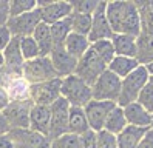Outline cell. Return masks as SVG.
Segmentation results:
<instances>
[{"label": "cell", "instance_id": "cell-1", "mask_svg": "<svg viewBox=\"0 0 153 148\" xmlns=\"http://www.w3.org/2000/svg\"><path fill=\"white\" fill-rule=\"evenodd\" d=\"M105 16L113 34H127L133 37L141 34V18L136 2L131 0L107 2Z\"/></svg>", "mask_w": 153, "mask_h": 148}, {"label": "cell", "instance_id": "cell-2", "mask_svg": "<svg viewBox=\"0 0 153 148\" xmlns=\"http://www.w3.org/2000/svg\"><path fill=\"white\" fill-rule=\"evenodd\" d=\"M60 97H64L70 107L84 108L91 100V87L85 83L82 79L71 74L62 79L60 82Z\"/></svg>", "mask_w": 153, "mask_h": 148}, {"label": "cell", "instance_id": "cell-3", "mask_svg": "<svg viewBox=\"0 0 153 148\" xmlns=\"http://www.w3.org/2000/svg\"><path fill=\"white\" fill-rule=\"evenodd\" d=\"M147 82H149V73L146 71L144 65H139L133 73H130L127 77L121 80V92L116 105L124 108L133 104V102H136L139 92L147 85Z\"/></svg>", "mask_w": 153, "mask_h": 148}, {"label": "cell", "instance_id": "cell-4", "mask_svg": "<svg viewBox=\"0 0 153 148\" xmlns=\"http://www.w3.org/2000/svg\"><path fill=\"white\" fill-rule=\"evenodd\" d=\"M119 92H121V79L114 76L113 73H110L108 70H105L91 85V97L94 100L118 104Z\"/></svg>", "mask_w": 153, "mask_h": 148}, {"label": "cell", "instance_id": "cell-5", "mask_svg": "<svg viewBox=\"0 0 153 148\" xmlns=\"http://www.w3.org/2000/svg\"><path fill=\"white\" fill-rule=\"evenodd\" d=\"M22 77L28 85H36V83L56 79L57 74L53 68L50 57H37L22 65Z\"/></svg>", "mask_w": 153, "mask_h": 148}, {"label": "cell", "instance_id": "cell-6", "mask_svg": "<svg viewBox=\"0 0 153 148\" xmlns=\"http://www.w3.org/2000/svg\"><path fill=\"white\" fill-rule=\"evenodd\" d=\"M33 102L30 99L10 100V104L2 111L11 130H25L30 128V111Z\"/></svg>", "mask_w": 153, "mask_h": 148}, {"label": "cell", "instance_id": "cell-7", "mask_svg": "<svg viewBox=\"0 0 153 148\" xmlns=\"http://www.w3.org/2000/svg\"><path fill=\"white\" fill-rule=\"evenodd\" d=\"M107 70V65L94 54V51L90 48L82 57L77 60L76 70H74V76L79 79H82L85 83H88L90 87L96 82V79Z\"/></svg>", "mask_w": 153, "mask_h": 148}, {"label": "cell", "instance_id": "cell-8", "mask_svg": "<svg viewBox=\"0 0 153 148\" xmlns=\"http://www.w3.org/2000/svg\"><path fill=\"white\" fill-rule=\"evenodd\" d=\"M60 82L62 79L56 77V79H51V80L42 82V83L30 85L28 97L33 102V105L51 107L60 97Z\"/></svg>", "mask_w": 153, "mask_h": 148}, {"label": "cell", "instance_id": "cell-9", "mask_svg": "<svg viewBox=\"0 0 153 148\" xmlns=\"http://www.w3.org/2000/svg\"><path fill=\"white\" fill-rule=\"evenodd\" d=\"M51 119H50V130H48V139L53 141L62 134L68 133V111L70 104L64 99L59 97L54 104L50 107Z\"/></svg>", "mask_w": 153, "mask_h": 148}, {"label": "cell", "instance_id": "cell-10", "mask_svg": "<svg viewBox=\"0 0 153 148\" xmlns=\"http://www.w3.org/2000/svg\"><path fill=\"white\" fill-rule=\"evenodd\" d=\"M40 11L39 8L33 9L30 13H25L17 17H10L6 26L13 37H31L34 30L40 23Z\"/></svg>", "mask_w": 153, "mask_h": 148}, {"label": "cell", "instance_id": "cell-11", "mask_svg": "<svg viewBox=\"0 0 153 148\" xmlns=\"http://www.w3.org/2000/svg\"><path fill=\"white\" fill-rule=\"evenodd\" d=\"M105 6H107L105 0L104 2L99 0L97 8L91 14V30H90V33L87 36L90 43H94L99 40H110L113 37V31H111L108 20H107V16H105Z\"/></svg>", "mask_w": 153, "mask_h": 148}, {"label": "cell", "instance_id": "cell-12", "mask_svg": "<svg viewBox=\"0 0 153 148\" xmlns=\"http://www.w3.org/2000/svg\"><path fill=\"white\" fill-rule=\"evenodd\" d=\"M116 107L113 102H104V100H94L91 99L88 104L84 107V113L87 116L90 130H93L94 133L101 131L104 128L105 119L110 114V111Z\"/></svg>", "mask_w": 153, "mask_h": 148}, {"label": "cell", "instance_id": "cell-13", "mask_svg": "<svg viewBox=\"0 0 153 148\" xmlns=\"http://www.w3.org/2000/svg\"><path fill=\"white\" fill-rule=\"evenodd\" d=\"M40 11V20L47 25H53L70 17L73 13L70 2H37Z\"/></svg>", "mask_w": 153, "mask_h": 148}, {"label": "cell", "instance_id": "cell-14", "mask_svg": "<svg viewBox=\"0 0 153 148\" xmlns=\"http://www.w3.org/2000/svg\"><path fill=\"white\" fill-rule=\"evenodd\" d=\"M10 137L14 142V148H50L51 141L36 131H31L30 128L25 130H11Z\"/></svg>", "mask_w": 153, "mask_h": 148}, {"label": "cell", "instance_id": "cell-15", "mask_svg": "<svg viewBox=\"0 0 153 148\" xmlns=\"http://www.w3.org/2000/svg\"><path fill=\"white\" fill-rule=\"evenodd\" d=\"M48 57H50V60L53 63V68H54L59 79H64L67 76L74 74L77 60L74 57H71V56L65 51L64 46H56V48H53V51Z\"/></svg>", "mask_w": 153, "mask_h": 148}, {"label": "cell", "instance_id": "cell-16", "mask_svg": "<svg viewBox=\"0 0 153 148\" xmlns=\"http://www.w3.org/2000/svg\"><path fill=\"white\" fill-rule=\"evenodd\" d=\"M50 119H51L50 107L33 105V108H31V111H30V130H31V131H36V133L43 134V136L48 137Z\"/></svg>", "mask_w": 153, "mask_h": 148}, {"label": "cell", "instance_id": "cell-17", "mask_svg": "<svg viewBox=\"0 0 153 148\" xmlns=\"http://www.w3.org/2000/svg\"><path fill=\"white\" fill-rule=\"evenodd\" d=\"M122 111H124L125 120H127V125L138 127V128H150L152 114L144 110L138 102H133V104L124 107Z\"/></svg>", "mask_w": 153, "mask_h": 148}, {"label": "cell", "instance_id": "cell-18", "mask_svg": "<svg viewBox=\"0 0 153 148\" xmlns=\"http://www.w3.org/2000/svg\"><path fill=\"white\" fill-rule=\"evenodd\" d=\"M110 40H111V45H113V50H114L116 56L136 59V53H138L136 37L127 36V34H113V37Z\"/></svg>", "mask_w": 153, "mask_h": 148}, {"label": "cell", "instance_id": "cell-19", "mask_svg": "<svg viewBox=\"0 0 153 148\" xmlns=\"http://www.w3.org/2000/svg\"><path fill=\"white\" fill-rule=\"evenodd\" d=\"M147 130L149 128H138V127L127 125L116 136L118 148H136L141 142V139L144 137V134L147 133Z\"/></svg>", "mask_w": 153, "mask_h": 148}, {"label": "cell", "instance_id": "cell-20", "mask_svg": "<svg viewBox=\"0 0 153 148\" xmlns=\"http://www.w3.org/2000/svg\"><path fill=\"white\" fill-rule=\"evenodd\" d=\"M2 54L5 60V67L22 70V65L25 63V60L22 57V51H20V37H11L10 43L5 46Z\"/></svg>", "mask_w": 153, "mask_h": 148}, {"label": "cell", "instance_id": "cell-21", "mask_svg": "<svg viewBox=\"0 0 153 148\" xmlns=\"http://www.w3.org/2000/svg\"><path fill=\"white\" fill-rule=\"evenodd\" d=\"M90 40L87 36H80V34H76V33H71L67 40L64 43V48L65 51L71 56V57H74L76 60H79L82 56L90 50Z\"/></svg>", "mask_w": 153, "mask_h": 148}, {"label": "cell", "instance_id": "cell-22", "mask_svg": "<svg viewBox=\"0 0 153 148\" xmlns=\"http://www.w3.org/2000/svg\"><path fill=\"white\" fill-rule=\"evenodd\" d=\"M90 130L87 116L84 113V108L80 107H70L68 111V133L80 136Z\"/></svg>", "mask_w": 153, "mask_h": 148}, {"label": "cell", "instance_id": "cell-23", "mask_svg": "<svg viewBox=\"0 0 153 148\" xmlns=\"http://www.w3.org/2000/svg\"><path fill=\"white\" fill-rule=\"evenodd\" d=\"M33 39L37 43L39 51H40V57H48L51 54L54 45H53V39H51V33H50V25L40 22L37 25V28L33 33Z\"/></svg>", "mask_w": 153, "mask_h": 148}, {"label": "cell", "instance_id": "cell-24", "mask_svg": "<svg viewBox=\"0 0 153 148\" xmlns=\"http://www.w3.org/2000/svg\"><path fill=\"white\" fill-rule=\"evenodd\" d=\"M139 67V62L131 57H121V56H114V59L107 65V70L113 73L114 76H118L121 80L127 77L130 73H133Z\"/></svg>", "mask_w": 153, "mask_h": 148}, {"label": "cell", "instance_id": "cell-25", "mask_svg": "<svg viewBox=\"0 0 153 148\" xmlns=\"http://www.w3.org/2000/svg\"><path fill=\"white\" fill-rule=\"evenodd\" d=\"M127 127V120H125V116H124V111L121 107L116 105L111 111H110V114L107 116L105 119V124H104V128L107 133H110V134H114V136H118L122 130Z\"/></svg>", "mask_w": 153, "mask_h": 148}, {"label": "cell", "instance_id": "cell-26", "mask_svg": "<svg viewBox=\"0 0 153 148\" xmlns=\"http://www.w3.org/2000/svg\"><path fill=\"white\" fill-rule=\"evenodd\" d=\"M136 45H138V53H136V60L139 65H146L153 60V36L141 33L136 37Z\"/></svg>", "mask_w": 153, "mask_h": 148}, {"label": "cell", "instance_id": "cell-27", "mask_svg": "<svg viewBox=\"0 0 153 148\" xmlns=\"http://www.w3.org/2000/svg\"><path fill=\"white\" fill-rule=\"evenodd\" d=\"M50 33H51V39H53L54 48L56 46H64L67 37L71 34V20H70V17L50 25Z\"/></svg>", "mask_w": 153, "mask_h": 148}, {"label": "cell", "instance_id": "cell-28", "mask_svg": "<svg viewBox=\"0 0 153 148\" xmlns=\"http://www.w3.org/2000/svg\"><path fill=\"white\" fill-rule=\"evenodd\" d=\"M141 18V33L153 36V0L150 2H136Z\"/></svg>", "mask_w": 153, "mask_h": 148}, {"label": "cell", "instance_id": "cell-29", "mask_svg": "<svg viewBox=\"0 0 153 148\" xmlns=\"http://www.w3.org/2000/svg\"><path fill=\"white\" fill-rule=\"evenodd\" d=\"M70 20H71V33H76L80 36H88L90 30H91V16L71 13Z\"/></svg>", "mask_w": 153, "mask_h": 148}, {"label": "cell", "instance_id": "cell-30", "mask_svg": "<svg viewBox=\"0 0 153 148\" xmlns=\"http://www.w3.org/2000/svg\"><path fill=\"white\" fill-rule=\"evenodd\" d=\"M90 48L94 51V54L101 59L105 65H108L113 59H114V50H113V45L111 40H99L90 45Z\"/></svg>", "mask_w": 153, "mask_h": 148}, {"label": "cell", "instance_id": "cell-31", "mask_svg": "<svg viewBox=\"0 0 153 148\" xmlns=\"http://www.w3.org/2000/svg\"><path fill=\"white\" fill-rule=\"evenodd\" d=\"M20 51L25 62L40 57V51L33 37H20Z\"/></svg>", "mask_w": 153, "mask_h": 148}, {"label": "cell", "instance_id": "cell-32", "mask_svg": "<svg viewBox=\"0 0 153 148\" xmlns=\"http://www.w3.org/2000/svg\"><path fill=\"white\" fill-rule=\"evenodd\" d=\"M37 8L36 0H11L10 2V17H17L25 13H30Z\"/></svg>", "mask_w": 153, "mask_h": 148}, {"label": "cell", "instance_id": "cell-33", "mask_svg": "<svg viewBox=\"0 0 153 148\" xmlns=\"http://www.w3.org/2000/svg\"><path fill=\"white\" fill-rule=\"evenodd\" d=\"M50 148H80L79 136L71 134V133L62 134L56 139H53L50 144Z\"/></svg>", "mask_w": 153, "mask_h": 148}, {"label": "cell", "instance_id": "cell-34", "mask_svg": "<svg viewBox=\"0 0 153 148\" xmlns=\"http://www.w3.org/2000/svg\"><path fill=\"white\" fill-rule=\"evenodd\" d=\"M138 104L146 110L149 111V113L152 114L153 113V87L150 85V83L147 82V85L142 88V91L139 92V96H138Z\"/></svg>", "mask_w": 153, "mask_h": 148}, {"label": "cell", "instance_id": "cell-35", "mask_svg": "<svg viewBox=\"0 0 153 148\" xmlns=\"http://www.w3.org/2000/svg\"><path fill=\"white\" fill-rule=\"evenodd\" d=\"M70 3H71V8H73V13L91 16L94 13V9L97 8L99 0H77V2H70Z\"/></svg>", "mask_w": 153, "mask_h": 148}, {"label": "cell", "instance_id": "cell-36", "mask_svg": "<svg viewBox=\"0 0 153 148\" xmlns=\"http://www.w3.org/2000/svg\"><path fill=\"white\" fill-rule=\"evenodd\" d=\"M96 148H118L116 136L107 133L105 130L96 133Z\"/></svg>", "mask_w": 153, "mask_h": 148}, {"label": "cell", "instance_id": "cell-37", "mask_svg": "<svg viewBox=\"0 0 153 148\" xmlns=\"http://www.w3.org/2000/svg\"><path fill=\"white\" fill-rule=\"evenodd\" d=\"M80 148H96V133L93 130H88L87 133L79 136Z\"/></svg>", "mask_w": 153, "mask_h": 148}, {"label": "cell", "instance_id": "cell-38", "mask_svg": "<svg viewBox=\"0 0 153 148\" xmlns=\"http://www.w3.org/2000/svg\"><path fill=\"white\" fill-rule=\"evenodd\" d=\"M11 37L13 36H11L10 30H8V26L6 25H0V51L5 50V46L11 40Z\"/></svg>", "mask_w": 153, "mask_h": 148}, {"label": "cell", "instance_id": "cell-39", "mask_svg": "<svg viewBox=\"0 0 153 148\" xmlns=\"http://www.w3.org/2000/svg\"><path fill=\"white\" fill-rule=\"evenodd\" d=\"M8 18H10V2L0 0V25H6Z\"/></svg>", "mask_w": 153, "mask_h": 148}, {"label": "cell", "instance_id": "cell-40", "mask_svg": "<svg viewBox=\"0 0 153 148\" xmlns=\"http://www.w3.org/2000/svg\"><path fill=\"white\" fill-rule=\"evenodd\" d=\"M136 148H153V130L149 128L147 133L144 134V137L141 139V142Z\"/></svg>", "mask_w": 153, "mask_h": 148}, {"label": "cell", "instance_id": "cell-41", "mask_svg": "<svg viewBox=\"0 0 153 148\" xmlns=\"http://www.w3.org/2000/svg\"><path fill=\"white\" fill-rule=\"evenodd\" d=\"M10 131H11V128H10V125H8L3 113L0 111V136H5V134H8Z\"/></svg>", "mask_w": 153, "mask_h": 148}, {"label": "cell", "instance_id": "cell-42", "mask_svg": "<svg viewBox=\"0 0 153 148\" xmlns=\"http://www.w3.org/2000/svg\"><path fill=\"white\" fill-rule=\"evenodd\" d=\"M10 96H8V92L2 88V87H0V111H3L5 110V107L8 105V104H10Z\"/></svg>", "mask_w": 153, "mask_h": 148}, {"label": "cell", "instance_id": "cell-43", "mask_svg": "<svg viewBox=\"0 0 153 148\" xmlns=\"http://www.w3.org/2000/svg\"><path fill=\"white\" fill-rule=\"evenodd\" d=\"M0 148H14V142L10 137V133L5 136H0Z\"/></svg>", "mask_w": 153, "mask_h": 148}, {"label": "cell", "instance_id": "cell-44", "mask_svg": "<svg viewBox=\"0 0 153 148\" xmlns=\"http://www.w3.org/2000/svg\"><path fill=\"white\" fill-rule=\"evenodd\" d=\"M144 68H146V71L149 73V76L152 77V76H153V60H152V62H149V63H146V65H144Z\"/></svg>", "mask_w": 153, "mask_h": 148}, {"label": "cell", "instance_id": "cell-45", "mask_svg": "<svg viewBox=\"0 0 153 148\" xmlns=\"http://www.w3.org/2000/svg\"><path fill=\"white\" fill-rule=\"evenodd\" d=\"M5 67V60H3V54L2 51H0V68H3Z\"/></svg>", "mask_w": 153, "mask_h": 148}, {"label": "cell", "instance_id": "cell-46", "mask_svg": "<svg viewBox=\"0 0 153 148\" xmlns=\"http://www.w3.org/2000/svg\"><path fill=\"white\" fill-rule=\"evenodd\" d=\"M149 83H150V85H152V87H153V76H152V77H150V76H149Z\"/></svg>", "mask_w": 153, "mask_h": 148}, {"label": "cell", "instance_id": "cell-47", "mask_svg": "<svg viewBox=\"0 0 153 148\" xmlns=\"http://www.w3.org/2000/svg\"><path fill=\"white\" fill-rule=\"evenodd\" d=\"M150 128L153 130V113H152V125H150Z\"/></svg>", "mask_w": 153, "mask_h": 148}]
</instances>
